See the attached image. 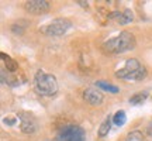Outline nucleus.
<instances>
[{"label": "nucleus", "mask_w": 152, "mask_h": 141, "mask_svg": "<svg viewBox=\"0 0 152 141\" xmlns=\"http://www.w3.org/2000/svg\"><path fill=\"white\" fill-rule=\"evenodd\" d=\"M96 86L103 89V90H106V92H110V93H118L120 92V89L117 86H114V85H111V83H108L106 81H97L96 82Z\"/></svg>", "instance_id": "nucleus-12"}, {"label": "nucleus", "mask_w": 152, "mask_h": 141, "mask_svg": "<svg viewBox=\"0 0 152 141\" xmlns=\"http://www.w3.org/2000/svg\"><path fill=\"white\" fill-rule=\"evenodd\" d=\"M0 75H1V83L3 85H11V79H10V76H9V73L6 72L4 68H1V72H0Z\"/></svg>", "instance_id": "nucleus-17"}, {"label": "nucleus", "mask_w": 152, "mask_h": 141, "mask_svg": "<svg viewBox=\"0 0 152 141\" xmlns=\"http://www.w3.org/2000/svg\"><path fill=\"white\" fill-rule=\"evenodd\" d=\"M72 27V21L68 18H55L41 27V33L50 37H61Z\"/></svg>", "instance_id": "nucleus-4"}, {"label": "nucleus", "mask_w": 152, "mask_h": 141, "mask_svg": "<svg viewBox=\"0 0 152 141\" xmlns=\"http://www.w3.org/2000/svg\"><path fill=\"white\" fill-rule=\"evenodd\" d=\"M34 88L42 96H55L58 93V81L54 75L38 70L34 76Z\"/></svg>", "instance_id": "nucleus-2"}, {"label": "nucleus", "mask_w": 152, "mask_h": 141, "mask_svg": "<svg viewBox=\"0 0 152 141\" xmlns=\"http://www.w3.org/2000/svg\"><path fill=\"white\" fill-rule=\"evenodd\" d=\"M125 141H142V133L141 131H131L125 137Z\"/></svg>", "instance_id": "nucleus-16"}, {"label": "nucleus", "mask_w": 152, "mask_h": 141, "mask_svg": "<svg viewBox=\"0 0 152 141\" xmlns=\"http://www.w3.org/2000/svg\"><path fill=\"white\" fill-rule=\"evenodd\" d=\"M147 73H148V72H147V68L142 65L138 70H135L134 73H131V75L127 78V81H138V82H139V81H142V79L147 78Z\"/></svg>", "instance_id": "nucleus-10"}, {"label": "nucleus", "mask_w": 152, "mask_h": 141, "mask_svg": "<svg viewBox=\"0 0 152 141\" xmlns=\"http://www.w3.org/2000/svg\"><path fill=\"white\" fill-rule=\"evenodd\" d=\"M127 122V117H125V111L124 110H118L117 113L113 116V123L118 126V127H121V126H124Z\"/></svg>", "instance_id": "nucleus-15"}, {"label": "nucleus", "mask_w": 152, "mask_h": 141, "mask_svg": "<svg viewBox=\"0 0 152 141\" xmlns=\"http://www.w3.org/2000/svg\"><path fill=\"white\" fill-rule=\"evenodd\" d=\"M18 120H20V130L21 133L24 134H34L37 133L40 124H38V120L34 117L33 114L27 113V111H20L17 114Z\"/></svg>", "instance_id": "nucleus-5"}, {"label": "nucleus", "mask_w": 152, "mask_h": 141, "mask_svg": "<svg viewBox=\"0 0 152 141\" xmlns=\"http://www.w3.org/2000/svg\"><path fill=\"white\" fill-rule=\"evenodd\" d=\"M45 141H55V140H45Z\"/></svg>", "instance_id": "nucleus-20"}, {"label": "nucleus", "mask_w": 152, "mask_h": 141, "mask_svg": "<svg viewBox=\"0 0 152 141\" xmlns=\"http://www.w3.org/2000/svg\"><path fill=\"white\" fill-rule=\"evenodd\" d=\"M78 4H80L82 7H87V1H76Z\"/></svg>", "instance_id": "nucleus-19"}, {"label": "nucleus", "mask_w": 152, "mask_h": 141, "mask_svg": "<svg viewBox=\"0 0 152 141\" xmlns=\"http://www.w3.org/2000/svg\"><path fill=\"white\" fill-rule=\"evenodd\" d=\"M111 122H113V116H107L104 120H103V123L100 124V127H99V131H97V134H99V137H106L108 133H110V128H111Z\"/></svg>", "instance_id": "nucleus-9"}, {"label": "nucleus", "mask_w": 152, "mask_h": 141, "mask_svg": "<svg viewBox=\"0 0 152 141\" xmlns=\"http://www.w3.org/2000/svg\"><path fill=\"white\" fill-rule=\"evenodd\" d=\"M4 123L9 126H14L16 124V119H4Z\"/></svg>", "instance_id": "nucleus-18"}, {"label": "nucleus", "mask_w": 152, "mask_h": 141, "mask_svg": "<svg viewBox=\"0 0 152 141\" xmlns=\"http://www.w3.org/2000/svg\"><path fill=\"white\" fill-rule=\"evenodd\" d=\"M83 99L86 103H89L90 106H99L103 102V93L97 89L87 88L83 92Z\"/></svg>", "instance_id": "nucleus-8"}, {"label": "nucleus", "mask_w": 152, "mask_h": 141, "mask_svg": "<svg viewBox=\"0 0 152 141\" xmlns=\"http://www.w3.org/2000/svg\"><path fill=\"white\" fill-rule=\"evenodd\" d=\"M133 20H134V13H133L130 9H125V10L123 11V14H121L120 20H118V23L123 24V26H125V24H130Z\"/></svg>", "instance_id": "nucleus-14"}, {"label": "nucleus", "mask_w": 152, "mask_h": 141, "mask_svg": "<svg viewBox=\"0 0 152 141\" xmlns=\"http://www.w3.org/2000/svg\"><path fill=\"white\" fill-rule=\"evenodd\" d=\"M24 9L30 14H42V13H47L51 9V1H48V0H30V1L24 3Z\"/></svg>", "instance_id": "nucleus-6"}, {"label": "nucleus", "mask_w": 152, "mask_h": 141, "mask_svg": "<svg viewBox=\"0 0 152 141\" xmlns=\"http://www.w3.org/2000/svg\"><path fill=\"white\" fill-rule=\"evenodd\" d=\"M148 97V93L147 92H139V93H135L134 96L130 99V103L133 106H138V105H142Z\"/></svg>", "instance_id": "nucleus-13"}, {"label": "nucleus", "mask_w": 152, "mask_h": 141, "mask_svg": "<svg viewBox=\"0 0 152 141\" xmlns=\"http://www.w3.org/2000/svg\"><path fill=\"white\" fill-rule=\"evenodd\" d=\"M0 56H1V59L4 61V65H6V68H7L9 72H16L17 70V64H16L14 59H11L9 55H6L4 52L0 54Z\"/></svg>", "instance_id": "nucleus-11"}, {"label": "nucleus", "mask_w": 152, "mask_h": 141, "mask_svg": "<svg viewBox=\"0 0 152 141\" xmlns=\"http://www.w3.org/2000/svg\"><path fill=\"white\" fill-rule=\"evenodd\" d=\"M135 48V37L128 31H121L117 37L106 41L103 50L108 54H124Z\"/></svg>", "instance_id": "nucleus-1"}, {"label": "nucleus", "mask_w": 152, "mask_h": 141, "mask_svg": "<svg viewBox=\"0 0 152 141\" xmlns=\"http://www.w3.org/2000/svg\"><path fill=\"white\" fill-rule=\"evenodd\" d=\"M141 66H142V65L139 64V61H138V59H135V58L127 59L125 66H124V68H121V69H118L117 72H116V76L120 78V79H127L131 73H134L135 70H138Z\"/></svg>", "instance_id": "nucleus-7"}, {"label": "nucleus", "mask_w": 152, "mask_h": 141, "mask_svg": "<svg viewBox=\"0 0 152 141\" xmlns=\"http://www.w3.org/2000/svg\"><path fill=\"white\" fill-rule=\"evenodd\" d=\"M55 141H86V133L80 126L68 124L58 131Z\"/></svg>", "instance_id": "nucleus-3"}]
</instances>
